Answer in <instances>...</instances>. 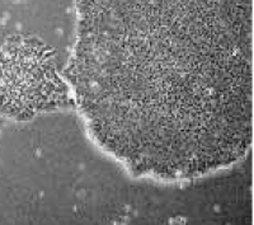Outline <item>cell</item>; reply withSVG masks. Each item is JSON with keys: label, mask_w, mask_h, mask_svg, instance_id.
I'll list each match as a JSON object with an SVG mask.
<instances>
[{"label": "cell", "mask_w": 254, "mask_h": 225, "mask_svg": "<svg viewBox=\"0 0 254 225\" xmlns=\"http://www.w3.org/2000/svg\"><path fill=\"white\" fill-rule=\"evenodd\" d=\"M67 73L92 135L136 173L231 164L252 142V0H80Z\"/></svg>", "instance_id": "obj_1"}]
</instances>
